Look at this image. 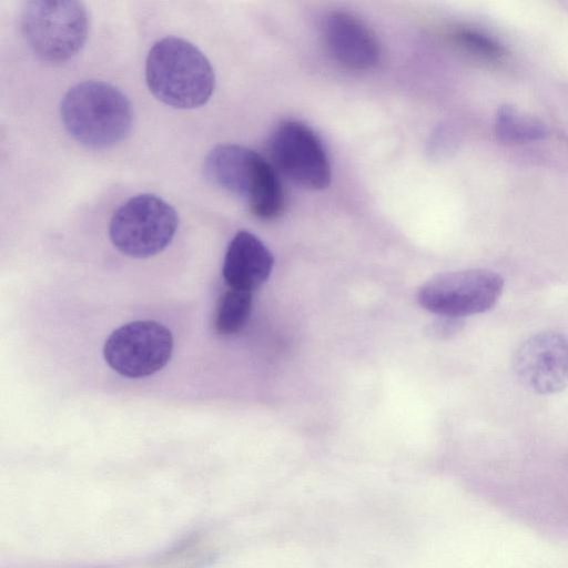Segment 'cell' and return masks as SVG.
I'll use <instances>...</instances> for the list:
<instances>
[{
  "label": "cell",
  "mask_w": 568,
  "mask_h": 568,
  "mask_svg": "<svg viewBox=\"0 0 568 568\" xmlns=\"http://www.w3.org/2000/svg\"><path fill=\"white\" fill-rule=\"evenodd\" d=\"M145 80L156 99L176 109L205 104L215 88L209 59L193 43L178 37H165L150 49Z\"/></svg>",
  "instance_id": "6da1fadb"
},
{
  "label": "cell",
  "mask_w": 568,
  "mask_h": 568,
  "mask_svg": "<svg viewBox=\"0 0 568 568\" xmlns=\"http://www.w3.org/2000/svg\"><path fill=\"white\" fill-rule=\"evenodd\" d=\"M61 119L68 133L91 149L111 148L131 131L133 111L118 88L103 81H84L63 97Z\"/></svg>",
  "instance_id": "7a4b0ae2"
},
{
  "label": "cell",
  "mask_w": 568,
  "mask_h": 568,
  "mask_svg": "<svg viewBox=\"0 0 568 568\" xmlns=\"http://www.w3.org/2000/svg\"><path fill=\"white\" fill-rule=\"evenodd\" d=\"M204 173L212 183L244 200L261 220L276 219L285 209V191L277 172L251 149L216 145L205 158Z\"/></svg>",
  "instance_id": "3957f363"
},
{
  "label": "cell",
  "mask_w": 568,
  "mask_h": 568,
  "mask_svg": "<svg viewBox=\"0 0 568 568\" xmlns=\"http://www.w3.org/2000/svg\"><path fill=\"white\" fill-rule=\"evenodd\" d=\"M19 21L22 38L31 51L53 63L74 57L89 33L87 8L75 0L26 1Z\"/></svg>",
  "instance_id": "277c9868"
},
{
  "label": "cell",
  "mask_w": 568,
  "mask_h": 568,
  "mask_svg": "<svg viewBox=\"0 0 568 568\" xmlns=\"http://www.w3.org/2000/svg\"><path fill=\"white\" fill-rule=\"evenodd\" d=\"M179 216L162 197L142 193L130 197L113 213L109 236L121 253L138 258L163 251L174 237Z\"/></svg>",
  "instance_id": "5b68a950"
},
{
  "label": "cell",
  "mask_w": 568,
  "mask_h": 568,
  "mask_svg": "<svg viewBox=\"0 0 568 568\" xmlns=\"http://www.w3.org/2000/svg\"><path fill=\"white\" fill-rule=\"evenodd\" d=\"M504 290L496 272L471 268L437 274L417 292L422 307L437 315L460 318L489 311Z\"/></svg>",
  "instance_id": "8992f818"
},
{
  "label": "cell",
  "mask_w": 568,
  "mask_h": 568,
  "mask_svg": "<svg viewBox=\"0 0 568 568\" xmlns=\"http://www.w3.org/2000/svg\"><path fill=\"white\" fill-rule=\"evenodd\" d=\"M173 337L155 321L130 322L116 328L105 341L103 356L118 374L141 378L162 369L171 358Z\"/></svg>",
  "instance_id": "52a82bcc"
},
{
  "label": "cell",
  "mask_w": 568,
  "mask_h": 568,
  "mask_svg": "<svg viewBox=\"0 0 568 568\" xmlns=\"http://www.w3.org/2000/svg\"><path fill=\"white\" fill-rule=\"evenodd\" d=\"M275 166L295 184L313 191L331 183L332 171L325 149L306 124L287 120L278 124L271 138Z\"/></svg>",
  "instance_id": "ba28073f"
},
{
  "label": "cell",
  "mask_w": 568,
  "mask_h": 568,
  "mask_svg": "<svg viewBox=\"0 0 568 568\" xmlns=\"http://www.w3.org/2000/svg\"><path fill=\"white\" fill-rule=\"evenodd\" d=\"M518 379L530 390L548 395L568 386V337L537 333L516 349L513 359Z\"/></svg>",
  "instance_id": "9c48e42d"
},
{
  "label": "cell",
  "mask_w": 568,
  "mask_h": 568,
  "mask_svg": "<svg viewBox=\"0 0 568 568\" xmlns=\"http://www.w3.org/2000/svg\"><path fill=\"white\" fill-rule=\"evenodd\" d=\"M324 41L333 59L347 69H371L379 59L375 34L362 20L347 12L335 11L326 18Z\"/></svg>",
  "instance_id": "30bf717a"
},
{
  "label": "cell",
  "mask_w": 568,
  "mask_h": 568,
  "mask_svg": "<svg viewBox=\"0 0 568 568\" xmlns=\"http://www.w3.org/2000/svg\"><path fill=\"white\" fill-rule=\"evenodd\" d=\"M273 262L265 244L253 233L242 230L227 246L222 274L229 287L252 292L268 278Z\"/></svg>",
  "instance_id": "8fae6325"
},
{
  "label": "cell",
  "mask_w": 568,
  "mask_h": 568,
  "mask_svg": "<svg viewBox=\"0 0 568 568\" xmlns=\"http://www.w3.org/2000/svg\"><path fill=\"white\" fill-rule=\"evenodd\" d=\"M495 132L500 140L516 143L541 140L547 134L541 122L524 115L510 105L498 109Z\"/></svg>",
  "instance_id": "7c38bea8"
},
{
  "label": "cell",
  "mask_w": 568,
  "mask_h": 568,
  "mask_svg": "<svg viewBox=\"0 0 568 568\" xmlns=\"http://www.w3.org/2000/svg\"><path fill=\"white\" fill-rule=\"evenodd\" d=\"M251 310L252 292L230 287L217 303L215 329L222 335L235 334L246 323Z\"/></svg>",
  "instance_id": "4fadbf2b"
},
{
  "label": "cell",
  "mask_w": 568,
  "mask_h": 568,
  "mask_svg": "<svg viewBox=\"0 0 568 568\" xmlns=\"http://www.w3.org/2000/svg\"><path fill=\"white\" fill-rule=\"evenodd\" d=\"M452 38L465 50L488 59H499L505 53L501 44L477 30L460 28L453 32Z\"/></svg>",
  "instance_id": "5bb4252c"
}]
</instances>
